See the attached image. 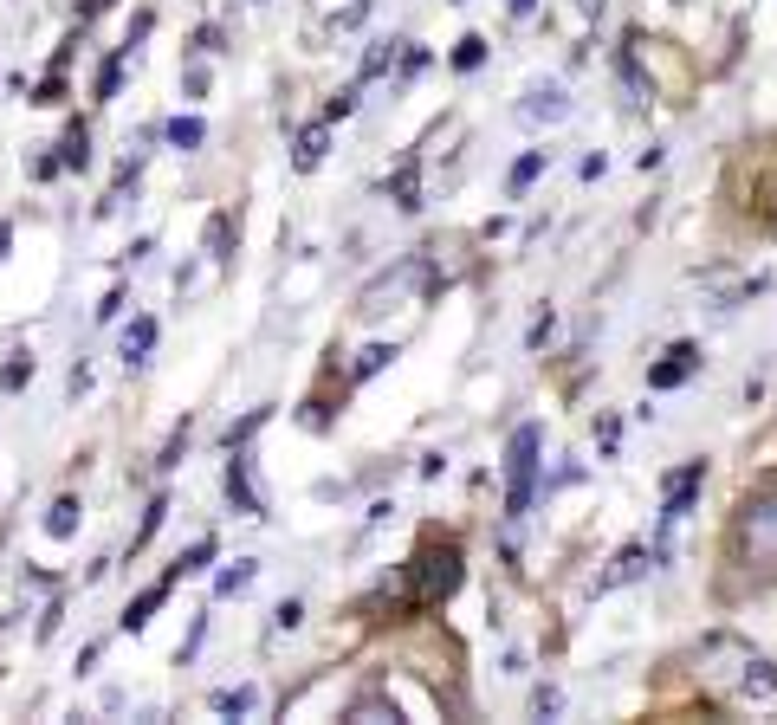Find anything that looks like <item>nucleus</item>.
I'll return each mask as SVG.
<instances>
[{
    "mask_svg": "<svg viewBox=\"0 0 777 725\" xmlns=\"http://www.w3.org/2000/svg\"><path fill=\"white\" fill-rule=\"evenodd\" d=\"M538 447H544V428L538 421H525V428H512L506 441V518L531 512V492H538Z\"/></svg>",
    "mask_w": 777,
    "mask_h": 725,
    "instance_id": "nucleus-1",
    "label": "nucleus"
},
{
    "mask_svg": "<svg viewBox=\"0 0 777 725\" xmlns=\"http://www.w3.org/2000/svg\"><path fill=\"white\" fill-rule=\"evenodd\" d=\"M421 285H428V266H421V259H402V266H395V272H383V279H376L370 292H363V305H357V311H363V318H383L389 305H402V298H415Z\"/></svg>",
    "mask_w": 777,
    "mask_h": 725,
    "instance_id": "nucleus-2",
    "label": "nucleus"
},
{
    "mask_svg": "<svg viewBox=\"0 0 777 725\" xmlns=\"http://www.w3.org/2000/svg\"><path fill=\"white\" fill-rule=\"evenodd\" d=\"M739 544L752 557H765V564H777V492H771V499H745L739 505Z\"/></svg>",
    "mask_w": 777,
    "mask_h": 725,
    "instance_id": "nucleus-3",
    "label": "nucleus"
},
{
    "mask_svg": "<svg viewBox=\"0 0 777 725\" xmlns=\"http://www.w3.org/2000/svg\"><path fill=\"white\" fill-rule=\"evenodd\" d=\"M415 577H421V603H441V596H454L460 590V551L454 544H434V551H421L415 557Z\"/></svg>",
    "mask_w": 777,
    "mask_h": 725,
    "instance_id": "nucleus-4",
    "label": "nucleus"
},
{
    "mask_svg": "<svg viewBox=\"0 0 777 725\" xmlns=\"http://www.w3.org/2000/svg\"><path fill=\"white\" fill-rule=\"evenodd\" d=\"M577 104L564 98V85H538V91H525V104H518V123H564Z\"/></svg>",
    "mask_w": 777,
    "mask_h": 725,
    "instance_id": "nucleus-5",
    "label": "nucleus"
},
{
    "mask_svg": "<svg viewBox=\"0 0 777 725\" xmlns=\"http://www.w3.org/2000/svg\"><path fill=\"white\" fill-rule=\"evenodd\" d=\"M654 570V551L648 544H629V551L616 557V564L603 570V577H596V596H609V590H622V583H635V577H648Z\"/></svg>",
    "mask_w": 777,
    "mask_h": 725,
    "instance_id": "nucleus-6",
    "label": "nucleus"
},
{
    "mask_svg": "<svg viewBox=\"0 0 777 725\" xmlns=\"http://www.w3.org/2000/svg\"><path fill=\"white\" fill-rule=\"evenodd\" d=\"M693 369H700V350H693V344H674L661 363L648 369V389H680V382H687Z\"/></svg>",
    "mask_w": 777,
    "mask_h": 725,
    "instance_id": "nucleus-7",
    "label": "nucleus"
},
{
    "mask_svg": "<svg viewBox=\"0 0 777 725\" xmlns=\"http://www.w3.org/2000/svg\"><path fill=\"white\" fill-rule=\"evenodd\" d=\"M227 499H234V512H247V518H259L266 505H259V492H253V480H247V460L227 447Z\"/></svg>",
    "mask_w": 777,
    "mask_h": 725,
    "instance_id": "nucleus-8",
    "label": "nucleus"
},
{
    "mask_svg": "<svg viewBox=\"0 0 777 725\" xmlns=\"http://www.w3.org/2000/svg\"><path fill=\"white\" fill-rule=\"evenodd\" d=\"M700 480H706V467H700V460H693V467H680L674 473V480H667V525H674V518H687V505H693V492H700Z\"/></svg>",
    "mask_w": 777,
    "mask_h": 725,
    "instance_id": "nucleus-9",
    "label": "nucleus"
},
{
    "mask_svg": "<svg viewBox=\"0 0 777 725\" xmlns=\"http://www.w3.org/2000/svg\"><path fill=\"white\" fill-rule=\"evenodd\" d=\"M169 590H175V583H169V577H162V583H156V590H143V596H136V603H130L124 615H117V622H124V635H143V628H149V615H156V609H162V596H169Z\"/></svg>",
    "mask_w": 777,
    "mask_h": 725,
    "instance_id": "nucleus-10",
    "label": "nucleus"
},
{
    "mask_svg": "<svg viewBox=\"0 0 777 725\" xmlns=\"http://www.w3.org/2000/svg\"><path fill=\"white\" fill-rule=\"evenodd\" d=\"M389 195H395V208H402V214H415V208H421V162H415V156H408L402 169L389 175Z\"/></svg>",
    "mask_w": 777,
    "mask_h": 725,
    "instance_id": "nucleus-11",
    "label": "nucleus"
},
{
    "mask_svg": "<svg viewBox=\"0 0 777 725\" xmlns=\"http://www.w3.org/2000/svg\"><path fill=\"white\" fill-rule=\"evenodd\" d=\"M324 149H331V123H311V130L305 136H298V149H292V162H298V169H318V162H324Z\"/></svg>",
    "mask_w": 777,
    "mask_h": 725,
    "instance_id": "nucleus-12",
    "label": "nucleus"
},
{
    "mask_svg": "<svg viewBox=\"0 0 777 725\" xmlns=\"http://www.w3.org/2000/svg\"><path fill=\"white\" fill-rule=\"evenodd\" d=\"M253 577H259V564H253V557H240V564H227L221 577H214V596H247Z\"/></svg>",
    "mask_w": 777,
    "mask_h": 725,
    "instance_id": "nucleus-13",
    "label": "nucleus"
},
{
    "mask_svg": "<svg viewBox=\"0 0 777 725\" xmlns=\"http://www.w3.org/2000/svg\"><path fill=\"white\" fill-rule=\"evenodd\" d=\"M771 687H777V674H771V661H745V674H739V693L745 700H771Z\"/></svg>",
    "mask_w": 777,
    "mask_h": 725,
    "instance_id": "nucleus-14",
    "label": "nucleus"
},
{
    "mask_svg": "<svg viewBox=\"0 0 777 725\" xmlns=\"http://www.w3.org/2000/svg\"><path fill=\"white\" fill-rule=\"evenodd\" d=\"M149 350H156V318H130V331H124V363H143Z\"/></svg>",
    "mask_w": 777,
    "mask_h": 725,
    "instance_id": "nucleus-15",
    "label": "nucleus"
},
{
    "mask_svg": "<svg viewBox=\"0 0 777 725\" xmlns=\"http://www.w3.org/2000/svg\"><path fill=\"white\" fill-rule=\"evenodd\" d=\"M208 564H214V538H201L195 551H182V557H175V564H169V583H182V577H201V570H208Z\"/></svg>",
    "mask_w": 777,
    "mask_h": 725,
    "instance_id": "nucleus-16",
    "label": "nucleus"
},
{
    "mask_svg": "<svg viewBox=\"0 0 777 725\" xmlns=\"http://www.w3.org/2000/svg\"><path fill=\"white\" fill-rule=\"evenodd\" d=\"M85 162H91V136H85V123H72L59 143V169H85Z\"/></svg>",
    "mask_w": 777,
    "mask_h": 725,
    "instance_id": "nucleus-17",
    "label": "nucleus"
},
{
    "mask_svg": "<svg viewBox=\"0 0 777 725\" xmlns=\"http://www.w3.org/2000/svg\"><path fill=\"white\" fill-rule=\"evenodd\" d=\"M78 512H85L78 499H52V512H46V538H72V531H78Z\"/></svg>",
    "mask_w": 777,
    "mask_h": 725,
    "instance_id": "nucleus-18",
    "label": "nucleus"
},
{
    "mask_svg": "<svg viewBox=\"0 0 777 725\" xmlns=\"http://www.w3.org/2000/svg\"><path fill=\"white\" fill-rule=\"evenodd\" d=\"M214 713L247 719V713H259V693H253V687H227V693H214Z\"/></svg>",
    "mask_w": 777,
    "mask_h": 725,
    "instance_id": "nucleus-19",
    "label": "nucleus"
},
{
    "mask_svg": "<svg viewBox=\"0 0 777 725\" xmlns=\"http://www.w3.org/2000/svg\"><path fill=\"white\" fill-rule=\"evenodd\" d=\"M538 175H544V149H525V156H518V162H512V175H506V188H512V195H525V188H531V182H538Z\"/></svg>",
    "mask_w": 777,
    "mask_h": 725,
    "instance_id": "nucleus-20",
    "label": "nucleus"
},
{
    "mask_svg": "<svg viewBox=\"0 0 777 725\" xmlns=\"http://www.w3.org/2000/svg\"><path fill=\"white\" fill-rule=\"evenodd\" d=\"M169 143L175 149H201V143H208V123H201V117H175L169 123Z\"/></svg>",
    "mask_w": 777,
    "mask_h": 725,
    "instance_id": "nucleus-21",
    "label": "nucleus"
},
{
    "mask_svg": "<svg viewBox=\"0 0 777 725\" xmlns=\"http://www.w3.org/2000/svg\"><path fill=\"white\" fill-rule=\"evenodd\" d=\"M26 382H33V357L20 350V357H7V363H0V389H7V395H20Z\"/></svg>",
    "mask_w": 777,
    "mask_h": 725,
    "instance_id": "nucleus-22",
    "label": "nucleus"
},
{
    "mask_svg": "<svg viewBox=\"0 0 777 725\" xmlns=\"http://www.w3.org/2000/svg\"><path fill=\"white\" fill-rule=\"evenodd\" d=\"M480 65H486V39L467 33V39L454 46V72H480Z\"/></svg>",
    "mask_w": 777,
    "mask_h": 725,
    "instance_id": "nucleus-23",
    "label": "nucleus"
},
{
    "mask_svg": "<svg viewBox=\"0 0 777 725\" xmlns=\"http://www.w3.org/2000/svg\"><path fill=\"white\" fill-rule=\"evenodd\" d=\"M124 65H130V52H111V59H104V72H98V98H117V85H124Z\"/></svg>",
    "mask_w": 777,
    "mask_h": 725,
    "instance_id": "nucleus-24",
    "label": "nucleus"
},
{
    "mask_svg": "<svg viewBox=\"0 0 777 725\" xmlns=\"http://www.w3.org/2000/svg\"><path fill=\"white\" fill-rule=\"evenodd\" d=\"M227 234H234V214H214L208 221V259H227Z\"/></svg>",
    "mask_w": 777,
    "mask_h": 725,
    "instance_id": "nucleus-25",
    "label": "nucleus"
},
{
    "mask_svg": "<svg viewBox=\"0 0 777 725\" xmlns=\"http://www.w3.org/2000/svg\"><path fill=\"white\" fill-rule=\"evenodd\" d=\"M622 85L635 91V104H648V78H642V65H635V52L622 46Z\"/></svg>",
    "mask_w": 777,
    "mask_h": 725,
    "instance_id": "nucleus-26",
    "label": "nucleus"
},
{
    "mask_svg": "<svg viewBox=\"0 0 777 725\" xmlns=\"http://www.w3.org/2000/svg\"><path fill=\"white\" fill-rule=\"evenodd\" d=\"M350 719H357V725H383V719H395V706H383V700H357V706H350Z\"/></svg>",
    "mask_w": 777,
    "mask_h": 725,
    "instance_id": "nucleus-27",
    "label": "nucleus"
},
{
    "mask_svg": "<svg viewBox=\"0 0 777 725\" xmlns=\"http://www.w3.org/2000/svg\"><path fill=\"white\" fill-rule=\"evenodd\" d=\"M383 363H395V344H370V350L357 357V376H376Z\"/></svg>",
    "mask_w": 777,
    "mask_h": 725,
    "instance_id": "nucleus-28",
    "label": "nucleus"
},
{
    "mask_svg": "<svg viewBox=\"0 0 777 725\" xmlns=\"http://www.w3.org/2000/svg\"><path fill=\"white\" fill-rule=\"evenodd\" d=\"M162 512H169V499H149V512H143V531L130 538V551H143V544H149V531L162 525Z\"/></svg>",
    "mask_w": 777,
    "mask_h": 725,
    "instance_id": "nucleus-29",
    "label": "nucleus"
},
{
    "mask_svg": "<svg viewBox=\"0 0 777 725\" xmlns=\"http://www.w3.org/2000/svg\"><path fill=\"white\" fill-rule=\"evenodd\" d=\"M531 713H538V719L564 713V693H557V687H538V693H531Z\"/></svg>",
    "mask_w": 777,
    "mask_h": 725,
    "instance_id": "nucleus-30",
    "label": "nucleus"
},
{
    "mask_svg": "<svg viewBox=\"0 0 777 725\" xmlns=\"http://www.w3.org/2000/svg\"><path fill=\"white\" fill-rule=\"evenodd\" d=\"M350 111H357V91H337V98L324 104V123H337V117H350Z\"/></svg>",
    "mask_w": 777,
    "mask_h": 725,
    "instance_id": "nucleus-31",
    "label": "nucleus"
},
{
    "mask_svg": "<svg viewBox=\"0 0 777 725\" xmlns=\"http://www.w3.org/2000/svg\"><path fill=\"white\" fill-rule=\"evenodd\" d=\"M182 454H188V421H182V428L169 434V447H162V467H175V460H182Z\"/></svg>",
    "mask_w": 777,
    "mask_h": 725,
    "instance_id": "nucleus-32",
    "label": "nucleus"
},
{
    "mask_svg": "<svg viewBox=\"0 0 777 725\" xmlns=\"http://www.w3.org/2000/svg\"><path fill=\"white\" fill-rule=\"evenodd\" d=\"M389 59H395V46H376L370 59H363V78H383V72H389Z\"/></svg>",
    "mask_w": 777,
    "mask_h": 725,
    "instance_id": "nucleus-33",
    "label": "nucleus"
},
{
    "mask_svg": "<svg viewBox=\"0 0 777 725\" xmlns=\"http://www.w3.org/2000/svg\"><path fill=\"white\" fill-rule=\"evenodd\" d=\"M305 622V603H279V628H298Z\"/></svg>",
    "mask_w": 777,
    "mask_h": 725,
    "instance_id": "nucleus-34",
    "label": "nucleus"
},
{
    "mask_svg": "<svg viewBox=\"0 0 777 725\" xmlns=\"http://www.w3.org/2000/svg\"><path fill=\"white\" fill-rule=\"evenodd\" d=\"M111 7V0H85V7H78V20H91V13H104Z\"/></svg>",
    "mask_w": 777,
    "mask_h": 725,
    "instance_id": "nucleus-35",
    "label": "nucleus"
},
{
    "mask_svg": "<svg viewBox=\"0 0 777 725\" xmlns=\"http://www.w3.org/2000/svg\"><path fill=\"white\" fill-rule=\"evenodd\" d=\"M506 7H512V20H525V13L538 7V0H506Z\"/></svg>",
    "mask_w": 777,
    "mask_h": 725,
    "instance_id": "nucleus-36",
    "label": "nucleus"
},
{
    "mask_svg": "<svg viewBox=\"0 0 777 725\" xmlns=\"http://www.w3.org/2000/svg\"><path fill=\"white\" fill-rule=\"evenodd\" d=\"M7 240H13V227H7V221H0V259H7Z\"/></svg>",
    "mask_w": 777,
    "mask_h": 725,
    "instance_id": "nucleus-37",
    "label": "nucleus"
}]
</instances>
